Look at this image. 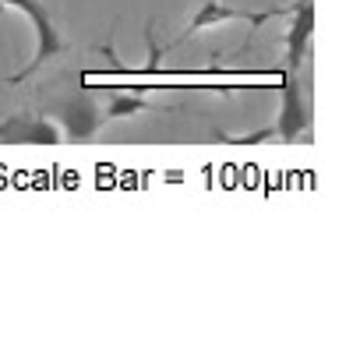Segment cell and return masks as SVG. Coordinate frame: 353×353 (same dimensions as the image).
Instances as JSON below:
<instances>
[{"mask_svg": "<svg viewBox=\"0 0 353 353\" xmlns=\"http://www.w3.org/2000/svg\"><path fill=\"white\" fill-rule=\"evenodd\" d=\"M0 8H14V11H21L28 21H32V28H36V53H32V61H28L18 74L8 78V85H21L25 78H32L46 61L61 57L64 39H61V32H57V25H53V18H50V11H46L43 0H0Z\"/></svg>", "mask_w": 353, "mask_h": 353, "instance_id": "6da1fadb", "label": "cell"}, {"mask_svg": "<svg viewBox=\"0 0 353 353\" xmlns=\"http://www.w3.org/2000/svg\"><path fill=\"white\" fill-rule=\"evenodd\" d=\"M290 11H293V4H290V8H269V11H248V8H230V4H223V0H201V8L191 14L184 36L176 39L173 46H181L184 39L205 32V28H216V25H223V21H244V25H251V32H254V28L269 25L272 18H286Z\"/></svg>", "mask_w": 353, "mask_h": 353, "instance_id": "7a4b0ae2", "label": "cell"}, {"mask_svg": "<svg viewBox=\"0 0 353 353\" xmlns=\"http://www.w3.org/2000/svg\"><path fill=\"white\" fill-rule=\"evenodd\" d=\"M311 128V106L304 99V85L297 78V71H290L283 74V85H279V121H276V138L293 145V141H301Z\"/></svg>", "mask_w": 353, "mask_h": 353, "instance_id": "3957f363", "label": "cell"}, {"mask_svg": "<svg viewBox=\"0 0 353 353\" xmlns=\"http://www.w3.org/2000/svg\"><path fill=\"white\" fill-rule=\"evenodd\" d=\"M57 128H61V138L64 141H88V138H96L99 128L106 124L103 121V110L92 96H74L68 99L61 110H57Z\"/></svg>", "mask_w": 353, "mask_h": 353, "instance_id": "277c9868", "label": "cell"}, {"mask_svg": "<svg viewBox=\"0 0 353 353\" xmlns=\"http://www.w3.org/2000/svg\"><path fill=\"white\" fill-rule=\"evenodd\" d=\"M0 141H14V145H61V128L53 117L39 113H11L0 121Z\"/></svg>", "mask_w": 353, "mask_h": 353, "instance_id": "5b68a950", "label": "cell"}, {"mask_svg": "<svg viewBox=\"0 0 353 353\" xmlns=\"http://www.w3.org/2000/svg\"><path fill=\"white\" fill-rule=\"evenodd\" d=\"M286 18H290V28H286V68L301 71L304 53H307L311 36H314V21H318L314 0H293V11Z\"/></svg>", "mask_w": 353, "mask_h": 353, "instance_id": "8992f818", "label": "cell"}, {"mask_svg": "<svg viewBox=\"0 0 353 353\" xmlns=\"http://www.w3.org/2000/svg\"><path fill=\"white\" fill-rule=\"evenodd\" d=\"M149 110V99L138 96V92H113L106 110H103V121H124V117H138Z\"/></svg>", "mask_w": 353, "mask_h": 353, "instance_id": "52a82bcc", "label": "cell"}, {"mask_svg": "<svg viewBox=\"0 0 353 353\" xmlns=\"http://www.w3.org/2000/svg\"><path fill=\"white\" fill-rule=\"evenodd\" d=\"M216 138L230 141V145H258V141L276 138V128H261V131H251V134H216Z\"/></svg>", "mask_w": 353, "mask_h": 353, "instance_id": "ba28073f", "label": "cell"}]
</instances>
